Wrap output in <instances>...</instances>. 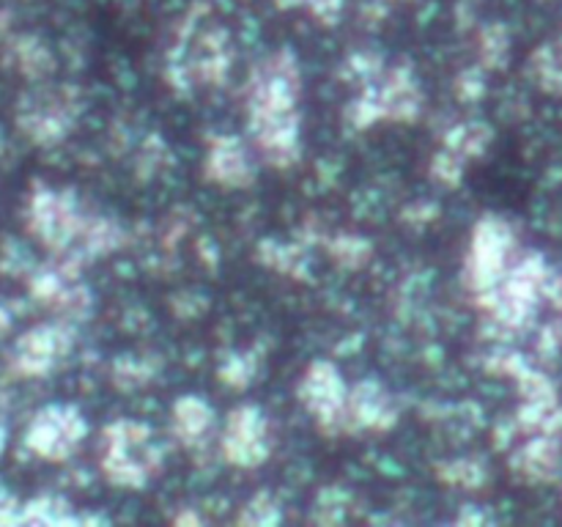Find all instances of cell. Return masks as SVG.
Instances as JSON below:
<instances>
[{"mask_svg": "<svg viewBox=\"0 0 562 527\" xmlns=\"http://www.w3.org/2000/svg\"><path fill=\"white\" fill-rule=\"evenodd\" d=\"M88 220L91 214L82 212L71 190H53V187L38 184L27 198L25 223L33 239L42 242L55 258H66L77 267H82L80 245Z\"/></svg>", "mask_w": 562, "mask_h": 527, "instance_id": "6da1fadb", "label": "cell"}, {"mask_svg": "<svg viewBox=\"0 0 562 527\" xmlns=\"http://www.w3.org/2000/svg\"><path fill=\"white\" fill-rule=\"evenodd\" d=\"M99 464L113 486L143 489L162 470V450L146 423L113 421L102 428Z\"/></svg>", "mask_w": 562, "mask_h": 527, "instance_id": "7a4b0ae2", "label": "cell"}, {"mask_svg": "<svg viewBox=\"0 0 562 527\" xmlns=\"http://www.w3.org/2000/svg\"><path fill=\"white\" fill-rule=\"evenodd\" d=\"M423 108V91L409 64H398L379 75L376 80L360 86L355 102L346 108L357 130L379 124V121H415Z\"/></svg>", "mask_w": 562, "mask_h": 527, "instance_id": "3957f363", "label": "cell"}, {"mask_svg": "<svg viewBox=\"0 0 562 527\" xmlns=\"http://www.w3.org/2000/svg\"><path fill=\"white\" fill-rule=\"evenodd\" d=\"M302 71L291 49H278L252 69L247 82V121L300 110Z\"/></svg>", "mask_w": 562, "mask_h": 527, "instance_id": "277c9868", "label": "cell"}, {"mask_svg": "<svg viewBox=\"0 0 562 527\" xmlns=\"http://www.w3.org/2000/svg\"><path fill=\"white\" fill-rule=\"evenodd\" d=\"M514 247V234L508 223L494 214H483L472 228L470 256H467L464 280L472 300H481L488 291L497 289L499 280L505 278V261Z\"/></svg>", "mask_w": 562, "mask_h": 527, "instance_id": "5b68a950", "label": "cell"}, {"mask_svg": "<svg viewBox=\"0 0 562 527\" xmlns=\"http://www.w3.org/2000/svg\"><path fill=\"white\" fill-rule=\"evenodd\" d=\"M296 395H300L302 406L313 415L318 431L327 434V437L344 434V412L349 384L344 382V377H340V371L333 362H311L307 371L302 373L300 384H296Z\"/></svg>", "mask_w": 562, "mask_h": 527, "instance_id": "8992f818", "label": "cell"}, {"mask_svg": "<svg viewBox=\"0 0 562 527\" xmlns=\"http://www.w3.org/2000/svg\"><path fill=\"white\" fill-rule=\"evenodd\" d=\"M88 434L86 417L71 404H49L33 415L25 431V445L47 461H64L80 448Z\"/></svg>", "mask_w": 562, "mask_h": 527, "instance_id": "52a82bcc", "label": "cell"}, {"mask_svg": "<svg viewBox=\"0 0 562 527\" xmlns=\"http://www.w3.org/2000/svg\"><path fill=\"white\" fill-rule=\"evenodd\" d=\"M71 346H75V329L69 324H38V327H31L14 340L9 366L20 377H47L49 371H55L66 360Z\"/></svg>", "mask_w": 562, "mask_h": 527, "instance_id": "ba28073f", "label": "cell"}, {"mask_svg": "<svg viewBox=\"0 0 562 527\" xmlns=\"http://www.w3.org/2000/svg\"><path fill=\"white\" fill-rule=\"evenodd\" d=\"M220 448H223L228 464L241 467V470L261 467L272 450L267 415L256 404H241L231 410L223 437H220Z\"/></svg>", "mask_w": 562, "mask_h": 527, "instance_id": "9c48e42d", "label": "cell"}, {"mask_svg": "<svg viewBox=\"0 0 562 527\" xmlns=\"http://www.w3.org/2000/svg\"><path fill=\"white\" fill-rule=\"evenodd\" d=\"M398 423V401L376 379H362L351 384L346 395L344 434L387 431Z\"/></svg>", "mask_w": 562, "mask_h": 527, "instance_id": "30bf717a", "label": "cell"}, {"mask_svg": "<svg viewBox=\"0 0 562 527\" xmlns=\"http://www.w3.org/2000/svg\"><path fill=\"white\" fill-rule=\"evenodd\" d=\"M203 176L220 187H250L256 181V168L239 137L217 135L209 141Z\"/></svg>", "mask_w": 562, "mask_h": 527, "instance_id": "8fae6325", "label": "cell"}, {"mask_svg": "<svg viewBox=\"0 0 562 527\" xmlns=\"http://www.w3.org/2000/svg\"><path fill=\"white\" fill-rule=\"evenodd\" d=\"M75 102L66 93L58 97L31 99L27 108H22L20 126L25 130L27 137H33L42 146H53L60 137H66L71 121H75Z\"/></svg>", "mask_w": 562, "mask_h": 527, "instance_id": "7c38bea8", "label": "cell"}, {"mask_svg": "<svg viewBox=\"0 0 562 527\" xmlns=\"http://www.w3.org/2000/svg\"><path fill=\"white\" fill-rule=\"evenodd\" d=\"M214 428V410L198 395H181L170 410V434L187 448L206 442Z\"/></svg>", "mask_w": 562, "mask_h": 527, "instance_id": "4fadbf2b", "label": "cell"}, {"mask_svg": "<svg viewBox=\"0 0 562 527\" xmlns=\"http://www.w3.org/2000/svg\"><path fill=\"white\" fill-rule=\"evenodd\" d=\"M82 516H77L71 511V505L66 500L58 497H36L31 503L22 505L20 525H80Z\"/></svg>", "mask_w": 562, "mask_h": 527, "instance_id": "5bb4252c", "label": "cell"}, {"mask_svg": "<svg viewBox=\"0 0 562 527\" xmlns=\"http://www.w3.org/2000/svg\"><path fill=\"white\" fill-rule=\"evenodd\" d=\"M488 146H492V126L481 121H467L445 135V148H453L464 159L481 157Z\"/></svg>", "mask_w": 562, "mask_h": 527, "instance_id": "9a60e30c", "label": "cell"}, {"mask_svg": "<svg viewBox=\"0 0 562 527\" xmlns=\"http://www.w3.org/2000/svg\"><path fill=\"white\" fill-rule=\"evenodd\" d=\"M329 256H333L340 267L360 269V267H366L368 258L373 256V247H371V242L362 239V236L338 234L333 242H329Z\"/></svg>", "mask_w": 562, "mask_h": 527, "instance_id": "2e32d148", "label": "cell"}, {"mask_svg": "<svg viewBox=\"0 0 562 527\" xmlns=\"http://www.w3.org/2000/svg\"><path fill=\"white\" fill-rule=\"evenodd\" d=\"M439 478L450 486L461 489H477L486 483V467L477 464L475 459H456L448 461L445 467H439Z\"/></svg>", "mask_w": 562, "mask_h": 527, "instance_id": "e0dca14e", "label": "cell"}, {"mask_svg": "<svg viewBox=\"0 0 562 527\" xmlns=\"http://www.w3.org/2000/svg\"><path fill=\"white\" fill-rule=\"evenodd\" d=\"M280 503L269 492L252 494L245 503V511L236 516L239 525H278L280 522Z\"/></svg>", "mask_w": 562, "mask_h": 527, "instance_id": "ac0fdd59", "label": "cell"}, {"mask_svg": "<svg viewBox=\"0 0 562 527\" xmlns=\"http://www.w3.org/2000/svg\"><path fill=\"white\" fill-rule=\"evenodd\" d=\"M477 55H481L483 69H497L508 55V33L499 25H486L477 38Z\"/></svg>", "mask_w": 562, "mask_h": 527, "instance_id": "d6986e66", "label": "cell"}, {"mask_svg": "<svg viewBox=\"0 0 562 527\" xmlns=\"http://www.w3.org/2000/svg\"><path fill=\"white\" fill-rule=\"evenodd\" d=\"M467 159L461 154H456L453 148H442L439 154H434L431 159V176L434 181L445 187H456L461 181V173H464Z\"/></svg>", "mask_w": 562, "mask_h": 527, "instance_id": "ffe728a7", "label": "cell"}, {"mask_svg": "<svg viewBox=\"0 0 562 527\" xmlns=\"http://www.w3.org/2000/svg\"><path fill=\"white\" fill-rule=\"evenodd\" d=\"M346 503H349V494L344 489H324L316 500V514H313V519L322 522V525H335V522H340L346 516Z\"/></svg>", "mask_w": 562, "mask_h": 527, "instance_id": "44dd1931", "label": "cell"}, {"mask_svg": "<svg viewBox=\"0 0 562 527\" xmlns=\"http://www.w3.org/2000/svg\"><path fill=\"white\" fill-rule=\"evenodd\" d=\"M14 53L22 69L33 77L44 75V71H49V66H53V58H49L47 49L38 42H33V38H20V42L14 44Z\"/></svg>", "mask_w": 562, "mask_h": 527, "instance_id": "7402d4cb", "label": "cell"}, {"mask_svg": "<svg viewBox=\"0 0 562 527\" xmlns=\"http://www.w3.org/2000/svg\"><path fill=\"white\" fill-rule=\"evenodd\" d=\"M280 9H307L324 25H335L344 14V0H278Z\"/></svg>", "mask_w": 562, "mask_h": 527, "instance_id": "603a6c76", "label": "cell"}, {"mask_svg": "<svg viewBox=\"0 0 562 527\" xmlns=\"http://www.w3.org/2000/svg\"><path fill=\"white\" fill-rule=\"evenodd\" d=\"M252 371H256L252 360H247V357L241 355H234L225 360L223 368H220V379H223L225 384H231V388H247L252 379Z\"/></svg>", "mask_w": 562, "mask_h": 527, "instance_id": "cb8c5ba5", "label": "cell"}, {"mask_svg": "<svg viewBox=\"0 0 562 527\" xmlns=\"http://www.w3.org/2000/svg\"><path fill=\"white\" fill-rule=\"evenodd\" d=\"M113 379L119 388H137L151 379V368L137 360H119L113 368Z\"/></svg>", "mask_w": 562, "mask_h": 527, "instance_id": "d4e9b609", "label": "cell"}, {"mask_svg": "<svg viewBox=\"0 0 562 527\" xmlns=\"http://www.w3.org/2000/svg\"><path fill=\"white\" fill-rule=\"evenodd\" d=\"M483 71L481 66H475V69H467L461 71L459 80H456V93H459L464 102H475V99L483 97Z\"/></svg>", "mask_w": 562, "mask_h": 527, "instance_id": "484cf974", "label": "cell"}, {"mask_svg": "<svg viewBox=\"0 0 562 527\" xmlns=\"http://www.w3.org/2000/svg\"><path fill=\"white\" fill-rule=\"evenodd\" d=\"M22 503H16L14 494L0 483V525H20Z\"/></svg>", "mask_w": 562, "mask_h": 527, "instance_id": "4316f807", "label": "cell"}, {"mask_svg": "<svg viewBox=\"0 0 562 527\" xmlns=\"http://www.w3.org/2000/svg\"><path fill=\"white\" fill-rule=\"evenodd\" d=\"M9 329H11V313L0 305V340L5 338V333H9Z\"/></svg>", "mask_w": 562, "mask_h": 527, "instance_id": "83f0119b", "label": "cell"}, {"mask_svg": "<svg viewBox=\"0 0 562 527\" xmlns=\"http://www.w3.org/2000/svg\"><path fill=\"white\" fill-rule=\"evenodd\" d=\"M198 514H192V511H184L181 516H176V525H198Z\"/></svg>", "mask_w": 562, "mask_h": 527, "instance_id": "f1b7e54d", "label": "cell"}, {"mask_svg": "<svg viewBox=\"0 0 562 527\" xmlns=\"http://www.w3.org/2000/svg\"><path fill=\"white\" fill-rule=\"evenodd\" d=\"M3 450H5V428L0 426V456H3Z\"/></svg>", "mask_w": 562, "mask_h": 527, "instance_id": "f546056e", "label": "cell"}]
</instances>
